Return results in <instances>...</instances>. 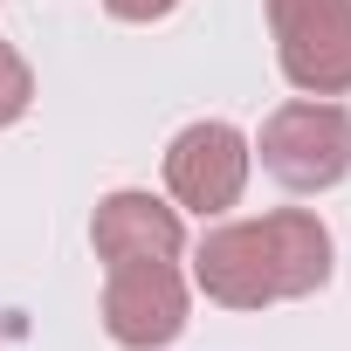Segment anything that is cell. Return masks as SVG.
<instances>
[{"mask_svg": "<svg viewBox=\"0 0 351 351\" xmlns=\"http://www.w3.org/2000/svg\"><path fill=\"white\" fill-rule=\"evenodd\" d=\"M330 228L310 207H276L262 221H221L193 248V282L221 310H269L289 296H317L330 282Z\"/></svg>", "mask_w": 351, "mask_h": 351, "instance_id": "obj_1", "label": "cell"}, {"mask_svg": "<svg viewBox=\"0 0 351 351\" xmlns=\"http://www.w3.org/2000/svg\"><path fill=\"white\" fill-rule=\"evenodd\" d=\"M255 158L276 186L324 193L351 172V110L330 104V97H296V104L269 110V124L255 138Z\"/></svg>", "mask_w": 351, "mask_h": 351, "instance_id": "obj_2", "label": "cell"}, {"mask_svg": "<svg viewBox=\"0 0 351 351\" xmlns=\"http://www.w3.org/2000/svg\"><path fill=\"white\" fill-rule=\"evenodd\" d=\"M276 62L303 97L351 90V0H262Z\"/></svg>", "mask_w": 351, "mask_h": 351, "instance_id": "obj_3", "label": "cell"}, {"mask_svg": "<svg viewBox=\"0 0 351 351\" xmlns=\"http://www.w3.org/2000/svg\"><path fill=\"white\" fill-rule=\"evenodd\" d=\"M248 172H255V145L221 117H200L165 145V193H172V207H186L200 221L228 214L248 193Z\"/></svg>", "mask_w": 351, "mask_h": 351, "instance_id": "obj_4", "label": "cell"}, {"mask_svg": "<svg viewBox=\"0 0 351 351\" xmlns=\"http://www.w3.org/2000/svg\"><path fill=\"white\" fill-rule=\"evenodd\" d=\"M104 330L124 351H165L186 330L180 262H110L104 269Z\"/></svg>", "mask_w": 351, "mask_h": 351, "instance_id": "obj_5", "label": "cell"}, {"mask_svg": "<svg viewBox=\"0 0 351 351\" xmlns=\"http://www.w3.org/2000/svg\"><path fill=\"white\" fill-rule=\"evenodd\" d=\"M90 241H97V262H180L186 255V228H180V207H165L158 193L145 186H117L97 200V221H90Z\"/></svg>", "mask_w": 351, "mask_h": 351, "instance_id": "obj_6", "label": "cell"}, {"mask_svg": "<svg viewBox=\"0 0 351 351\" xmlns=\"http://www.w3.org/2000/svg\"><path fill=\"white\" fill-rule=\"evenodd\" d=\"M28 104H35V69L21 62V49H14V42H0V131L21 124V117H28Z\"/></svg>", "mask_w": 351, "mask_h": 351, "instance_id": "obj_7", "label": "cell"}, {"mask_svg": "<svg viewBox=\"0 0 351 351\" xmlns=\"http://www.w3.org/2000/svg\"><path fill=\"white\" fill-rule=\"evenodd\" d=\"M104 8H110L117 21H165L180 0H104Z\"/></svg>", "mask_w": 351, "mask_h": 351, "instance_id": "obj_8", "label": "cell"}]
</instances>
